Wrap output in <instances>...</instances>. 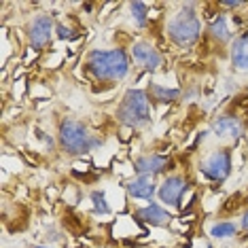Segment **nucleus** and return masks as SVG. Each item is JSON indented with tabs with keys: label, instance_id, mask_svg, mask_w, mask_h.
Wrapping results in <instances>:
<instances>
[{
	"label": "nucleus",
	"instance_id": "21",
	"mask_svg": "<svg viewBox=\"0 0 248 248\" xmlns=\"http://www.w3.org/2000/svg\"><path fill=\"white\" fill-rule=\"evenodd\" d=\"M242 229H244V231H248V210L244 212V214H242Z\"/></svg>",
	"mask_w": 248,
	"mask_h": 248
},
{
	"label": "nucleus",
	"instance_id": "20",
	"mask_svg": "<svg viewBox=\"0 0 248 248\" xmlns=\"http://www.w3.org/2000/svg\"><path fill=\"white\" fill-rule=\"evenodd\" d=\"M244 2H240V0H235V2H221V7H225V9H238V7H242Z\"/></svg>",
	"mask_w": 248,
	"mask_h": 248
},
{
	"label": "nucleus",
	"instance_id": "13",
	"mask_svg": "<svg viewBox=\"0 0 248 248\" xmlns=\"http://www.w3.org/2000/svg\"><path fill=\"white\" fill-rule=\"evenodd\" d=\"M229 58H231V64L238 70H248V32L235 36L231 41Z\"/></svg>",
	"mask_w": 248,
	"mask_h": 248
},
{
	"label": "nucleus",
	"instance_id": "14",
	"mask_svg": "<svg viewBox=\"0 0 248 248\" xmlns=\"http://www.w3.org/2000/svg\"><path fill=\"white\" fill-rule=\"evenodd\" d=\"M149 95H151V100H155V102L170 104V102H174V100H178L180 89H170V87H163V85H159V83H151V87H149Z\"/></svg>",
	"mask_w": 248,
	"mask_h": 248
},
{
	"label": "nucleus",
	"instance_id": "7",
	"mask_svg": "<svg viewBox=\"0 0 248 248\" xmlns=\"http://www.w3.org/2000/svg\"><path fill=\"white\" fill-rule=\"evenodd\" d=\"M187 187H189V180L185 176L170 174V176H166L159 191H157L159 202L168 208H180V202H183V195H185V191H187Z\"/></svg>",
	"mask_w": 248,
	"mask_h": 248
},
{
	"label": "nucleus",
	"instance_id": "19",
	"mask_svg": "<svg viewBox=\"0 0 248 248\" xmlns=\"http://www.w3.org/2000/svg\"><path fill=\"white\" fill-rule=\"evenodd\" d=\"M55 30H58V36L62 38V41H66V38L72 36V34H70V28H66V26H62V24L55 26Z\"/></svg>",
	"mask_w": 248,
	"mask_h": 248
},
{
	"label": "nucleus",
	"instance_id": "9",
	"mask_svg": "<svg viewBox=\"0 0 248 248\" xmlns=\"http://www.w3.org/2000/svg\"><path fill=\"white\" fill-rule=\"evenodd\" d=\"M129 53H132V58L136 64H140L144 70L153 72L161 66V53L155 49V45H151L149 41H138L132 45V49H129Z\"/></svg>",
	"mask_w": 248,
	"mask_h": 248
},
{
	"label": "nucleus",
	"instance_id": "18",
	"mask_svg": "<svg viewBox=\"0 0 248 248\" xmlns=\"http://www.w3.org/2000/svg\"><path fill=\"white\" fill-rule=\"evenodd\" d=\"M92 202H93V210L98 214H110V206L106 204L104 191H93V193H92Z\"/></svg>",
	"mask_w": 248,
	"mask_h": 248
},
{
	"label": "nucleus",
	"instance_id": "6",
	"mask_svg": "<svg viewBox=\"0 0 248 248\" xmlns=\"http://www.w3.org/2000/svg\"><path fill=\"white\" fill-rule=\"evenodd\" d=\"M53 17L47 13H41L36 15L34 19L30 21V26H28V41H30L32 49H36V51H41L45 49L49 43H51V36H53Z\"/></svg>",
	"mask_w": 248,
	"mask_h": 248
},
{
	"label": "nucleus",
	"instance_id": "1",
	"mask_svg": "<svg viewBox=\"0 0 248 248\" xmlns=\"http://www.w3.org/2000/svg\"><path fill=\"white\" fill-rule=\"evenodd\" d=\"M87 75L98 83H117L123 81L129 72V55L125 49H93L85 60Z\"/></svg>",
	"mask_w": 248,
	"mask_h": 248
},
{
	"label": "nucleus",
	"instance_id": "8",
	"mask_svg": "<svg viewBox=\"0 0 248 248\" xmlns=\"http://www.w3.org/2000/svg\"><path fill=\"white\" fill-rule=\"evenodd\" d=\"M174 166L170 157L166 155H159V153H146L142 157H138L136 161H134V172L138 174V176H157V174H163L168 172L170 168Z\"/></svg>",
	"mask_w": 248,
	"mask_h": 248
},
{
	"label": "nucleus",
	"instance_id": "10",
	"mask_svg": "<svg viewBox=\"0 0 248 248\" xmlns=\"http://www.w3.org/2000/svg\"><path fill=\"white\" fill-rule=\"evenodd\" d=\"M212 134L218 138H233L240 140L244 136V123L233 115H223L212 123Z\"/></svg>",
	"mask_w": 248,
	"mask_h": 248
},
{
	"label": "nucleus",
	"instance_id": "12",
	"mask_svg": "<svg viewBox=\"0 0 248 248\" xmlns=\"http://www.w3.org/2000/svg\"><path fill=\"white\" fill-rule=\"evenodd\" d=\"M134 217L138 218V221H142L146 225H155V227H161V225H168L172 218V214L166 210V208H161L159 204H149L144 208H140L136 210Z\"/></svg>",
	"mask_w": 248,
	"mask_h": 248
},
{
	"label": "nucleus",
	"instance_id": "5",
	"mask_svg": "<svg viewBox=\"0 0 248 248\" xmlns=\"http://www.w3.org/2000/svg\"><path fill=\"white\" fill-rule=\"evenodd\" d=\"M202 176L214 183H223L231 174V151L229 149H217L200 163Z\"/></svg>",
	"mask_w": 248,
	"mask_h": 248
},
{
	"label": "nucleus",
	"instance_id": "23",
	"mask_svg": "<svg viewBox=\"0 0 248 248\" xmlns=\"http://www.w3.org/2000/svg\"><path fill=\"white\" fill-rule=\"evenodd\" d=\"M206 248H212V246H206Z\"/></svg>",
	"mask_w": 248,
	"mask_h": 248
},
{
	"label": "nucleus",
	"instance_id": "4",
	"mask_svg": "<svg viewBox=\"0 0 248 248\" xmlns=\"http://www.w3.org/2000/svg\"><path fill=\"white\" fill-rule=\"evenodd\" d=\"M117 121L125 127L140 129L151 123V95L146 89H129L117 106Z\"/></svg>",
	"mask_w": 248,
	"mask_h": 248
},
{
	"label": "nucleus",
	"instance_id": "16",
	"mask_svg": "<svg viewBox=\"0 0 248 248\" xmlns=\"http://www.w3.org/2000/svg\"><path fill=\"white\" fill-rule=\"evenodd\" d=\"M235 233H238V225L231 221H218L210 227V238L214 240H227V238H233Z\"/></svg>",
	"mask_w": 248,
	"mask_h": 248
},
{
	"label": "nucleus",
	"instance_id": "2",
	"mask_svg": "<svg viewBox=\"0 0 248 248\" xmlns=\"http://www.w3.org/2000/svg\"><path fill=\"white\" fill-rule=\"evenodd\" d=\"M195 4H185L166 21V34L178 49H191L202 36V21L193 11Z\"/></svg>",
	"mask_w": 248,
	"mask_h": 248
},
{
	"label": "nucleus",
	"instance_id": "3",
	"mask_svg": "<svg viewBox=\"0 0 248 248\" xmlns=\"http://www.w3.org/2000/svg\"><path fill=\"white\" fill-rule=\"evenodd\" d=\"M58 140H60V146L68 155H87L102 144V140L98 136H93V134L87 129L85 123L70 119V117H66V119L60 121Z\"/></svg>",
	"mask_w": 248,
	"mask_h": 248
},
{
	"label": "nucleus",
	"instance_id": "15",
	"mask_svg": "<svg viewBox=\"0 0 248 248\" xmlns=\"http://www.w3.org/2000/svg\"><path fill=\"white\" fill-rule=\"evenodd\" d=\"M208 32H210V36L214 38V41H218V43H229L231 38H233L229 26H227V19H225V15H217L214 21L210 24V28H208Z\"/></svg>",
	"mask_w": 248,
	"mask_h": 248
},
{
	"label": "nucleus",
	"instance_id": "17",
	"mask_svg": "<svg viewBox=\"0 0 248 248\" xmlns=\"http://www.w3.org/2000/svg\"><path fill=\"white\" fill-rule=\"evenodd\" d=\"M129 11H132V19L136 28H144L146 19H149V7L144 2H129Z\"/></svg>",
	"mask_w": 248,
	"mask_h": 248
},
{
	"label": "nucleus",
	"instance_id": "22",
	"mask_svg": "<svg viewBox=\"0 0 248 248\" xmlns=\"http://www.w3.org/2000/svg\"><path fill=\"white\" fill-rule=\"evenodd\" d=\"M32 248H47V246H32Z\"/></svg>",
	"mask_w": 248,
	"mask_h": 248
},
{
	"label": "nucleus",
	"instance_id": "11",
	"mask_svg": "<svg viewBox=\"0 0 248 248\" xmlns=\"http://www.w3.org/2000/svg\"><path fill=\"white\" fill-rule=\"evenodd\" d=\"M127 189V195L134 197V200H153V195L157 193V185L151 176H136L132 178L129 183L125 185Z\"/></svg>",
	"mask_w": 248,
	"mask_h": 248
}]
</instances>
